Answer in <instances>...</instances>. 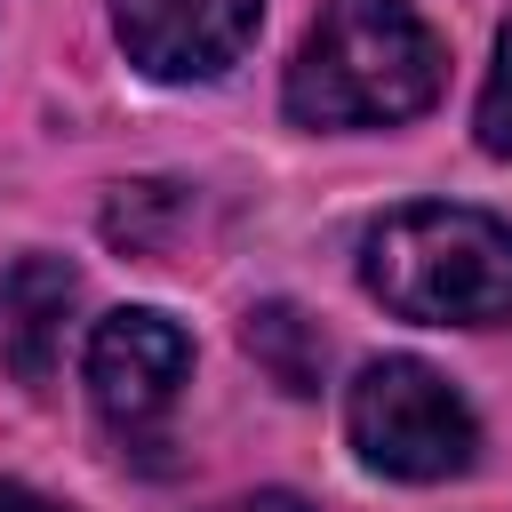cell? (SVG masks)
Wrapping results in <instances>:
<instances>
[{"instance_id":"6da1fadb","label":"cell","mask_w":512,"mask_h":512,"mask_svg":"<svg viewBox=\"0 0 512 512\" xmlns=\"http://www.w3.org/2000/svg\"><path fill=\"white\" fill-rule=\"evenodd\" d=\"M448 80L432 24L408 0H328L312 40L288 64V120L304 128H376L416 120Z\"/></svg>"},{"instance_id":"7a4b0ae2","label":"cell","mask_w":512,"mask_h":512,"mask_svg":"<svg viewBox=\"0 0 512 512\" xmlns=\"http://www.w3.org/2000/svg\"><path fill=\"white\" fill-rule=\"evenodd\" d=\"M360 280L384 312L424 328L512 320V224L456 200H408L360 240Z\"/></svg>"},{"instance_id":"8992f818","label":"cell","mask_w":512,"mask_h":512,"mask_svg":"<svg viewBox=\"0 0 512 512\" xmlns=\"http://www.w3.org/2000/svg\"><path fill=\"white\" fill-rule=\"evenodd\" d=\"M72 296H80V280H72V264H56V256H16V264H0V368H8L16 384H48Z\"/></svg>"},{"instance_id":"30bf717a","label":"cell","mask_w":512,"mask_h":512,"mask_svg":"<svg viewBox=\"0 0 512 512\" xmlns=\"http://www.w3.org/2000/svg\"><path fill=\"white\" fill-rule=\"evenodd\" d=\"M0 512H56L48 496H32L24 480H0Z\"/></svg>"},{"instance_id":"3957f363","label":"cell","mask_w":512,"mask_h":512,"mask_svg":"<svg viewBox=\"0 0 512 512\" xmlns=\"http://www.w3.org/2000/svg\"><path fill=\"white\" fill-rule=\"evenodd\" d=\"M352 448L392 480H448L480 456V424L464 392L424 360H368L344 400Z\"/></svg>"},{"instance_id":"9c48e42d","label":"cell","mask_w":512,"mask_h":512,"mask_svg":"<svg viewBox=\"0 0 512 512\" xmlns=\"http://www.w3.org/2000/svg\"><path fill=\"white\" fill-rule=\"evenodd\" d=\"M216 512H304V496H288V488H256V496H232V504H216Z\"/></svg>"},{"instance_id":"52a82bcc","label":"cell","mask_w":512,"mask_h":512,"mask_svg":"<svg viewBox=\"0 0 512 512\" xmlns=\"http://www.w3.org/2000/svg\"><path fill=\"white\" fill-rule=\"evenodd\" d=\"M240 344H248V360H256L280 392H320V360H328V344H320V328H312L296 304H256L248 328H240Z\"/></svg>"},{"instance_id":"ba28073f","label":"cell","mask_w":512,"mask_h":512,"mask_svg":"<svg viewBox=\"0 0 512 512\" xmlns=\"http://www.w3.org/2000/svg\"><path fill=\"white\" fill-rule=\"evenodd\" d=\"M480 144H488L496 160H512V24H504V40H496V72H488V88H480Z\"/></svg>"},{"instance_id":"5b68a950","label":"cell","mask_w":512,"mask_h":512,"mask_svg":"<svg viewBox=\"0 0 512 512\" xmlns=\"http://www.w3.org/2000/svg\"><path fill=\"white\" fill-rule=\"evenodd\" d=\"M112 24L152 80H216L248 56L264 0H112Z\"/></svg>"},{"instance_id":"277c9868","label":"cell","mask_w":512,"mask_h":512,"mask_svg":"<svg viewBox=\"0 0 512 512\" xmlns=\"http://www.w3.org/2000/svg\"><path fill=\"white\" fill-rule=\"evenodd\" d=\"M184 376H192V336L168 312L136 304V312L96 320V336H88V400H96V416L112 432H128V440L152 432L176 408Z\"/></svg>"}]
</instances>
